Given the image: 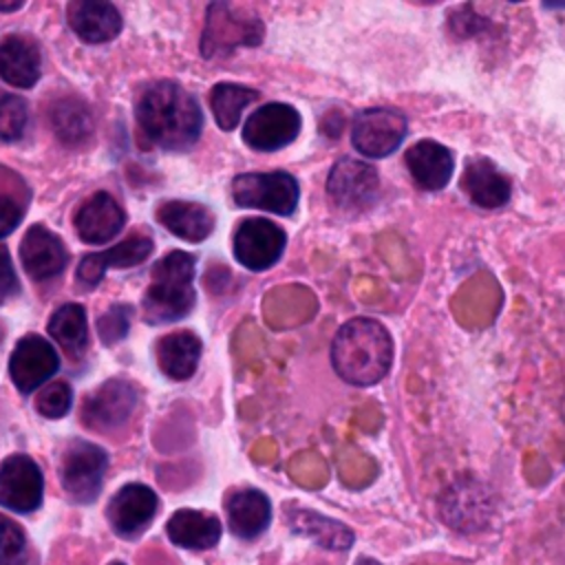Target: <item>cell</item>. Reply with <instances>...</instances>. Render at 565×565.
<instances>
[{"label":"cell","mask_w":565,"mask_h":565,"mask_svg":"<svg viewBox=\"0 0 565 565\" xmlns=\"http://www.w3.org/2000/svg\"><path fill=\"white\" fill-rule=\"evenodd\" d=\"M137 121L154 146L181 152L196 143L203 128V113L192 93L177 82L161 79L141 93Z\"/></svg>","instance_id":"1"},{"label":"cell","mask_w":565,"mask_h":565,"mask_svg":"<svg viewBox=\"0 0 565 565\" xmlns=\"http://www.w3.org/2000/svg\"><path fill=\"white\" fill-rule=\"evenodd\" d=\"M331 364L347 384L373 386L393 364V338L373 318H351L331 342Z\"/></svg>","instance_id":"2"},{"label":"cell","mask_w":565,"mask_h":565,"mask_svg":"<svg viewBox=\"0 0 565 565\" xmlns=\"http://www.w3.org/2000/svg\"><path fill=\"white\" fill-rule=\"evenodd\" d=\"M194 256L188 252L166 254L150 271V287L143 296V316L148 322H174L185 318L196 300Z\"/></svg>","instance_id":"3"},{"label":"cell","mask_w":565,"mask_h":565,"mask_svg":"<svg viewBox=\"0 0 565 565\" xmlns=\"http://www.w3.org/2000/svg\"><path fill=\"white\" fill-rule=\"evenodd\" d=\"M106 470L108 455L102 446L84 439H73L64 446L60 455L57 477L66 497L73 503L86 505L99 497Z\"/></svg>","instance_id":"4"},{"label":"cell","mask_w":565,"mask_h":565,"mask_svg":"<svg viewBox=\"0 0 565 565\" xmlns=\"http://www.w3.org/2000/svg\"><path fill=\"white\" fill-rule=\"evenodd\" d=\"M232 196L238 207L289 216L298 207L300 185L285 170L243 172L232 181Z\"/></svg>","instance_id":"5"},{"label":"cell","mask_w":565,"mask_h":565,"mask_svg":"<svg viewBox=\"0 0 565 565\" xmlns=\"http://www.w3.org/2000/svg\"><path fill=\"white\" fill-rule=\"evenodd\" d=\"M265 35V26L258 15H245L232 4L216 2L207 9V22L203 31L201 51L205 57L227 55L236 46H256Z\"/></svg>","instance_id":"6"},{"label":"cell","mask_w":565,"mask_h":565,"mask_svg":"<svg viewBox=\"0 0 565 565\" xmlns=\"http://www.w3.org/2000/svg\"><path fill=\"white\" fill-rule=\"evenodd\" d=\"M408 130L406 117L388 106L364 108L353 117L351 141L366 159H382L393 154Z\"/></svg>","instance_id":"7"},{"label":"cell","mask_w":565,"mask_h":565,"mask_svg":"<svg viewBox=\"0 0 565 565\" xmlns=\"http://www.w3.org/2000/svg\"><path fill=\"white\" fill-rule=\"evenodd\" d=\"M137 406V391L128 380H106L88 393L79 408L82 424L99 435H110L128 424Z\"/></svg>","instance_id":"8"},{"label":"cell","mask_w":565,"mask_h":565,"mask_svg":"<svg viewBox=\"0 0 565 565\" xmlns=\"http://www.w3.org/2000/svg\"><path fill=\"white\" fill-rule=\"evenodd\" d=\"M159 510V497L143 483H126L119 488L108 505L106 521L115 536L124 541H137L152 525Z\"/></svg>","instance_id":"9"},{"label":"cell","mask_w":565,"mask_h":565,"mask_svg":"<svg viewBox=\"0 0 565 565\" xmlns=\"http://www.w3.org/2000/svg\"><path fill=\"white\" fill-rule=\"evenodd\" d=\"M327 194L340 210H366L380 194V174L362 159L342 157L327 177Z\"/></svg>","instance_id":"10"},{"label":"cell","mask_w":565,"mask_h":565,"mask_svg":"<svg viewBox=\"0 0 565 565\" xmlns=\"http://www.w3.org/2000/svg\"><path fill=\"white\" fill-rule=\"evenodd\" d=\"M300 113L285 102L258 106L243 126V141L258 152H274L289 146L300 132Z\"/></svg>","instance_id":"11"},{"label":"cell","mask_w":565,"mask_h":565,"mask_svg":"<svg viewBox=\"0 0 565 565\" xmlns=\"http://www.w3.org/2000/svg\"><path fill=\"white\" fill-rule=\"evenodd\" d=\"M285 230L263 216L241 221L234 232V256L252 271H265L276 265L285 252Z\"/></svg>","instance_id":"12"},{"label":"cell","mask_w":565,"mask_h":565,"mask_svg":"<svg viewBox=\"0 0 565 565\" xmlns=\"http://www.w3.org/2000/svg\"><path fill=\"white\" fill-rule=\"evenodd\" d=\"M42 468L29 455L15 452L0 463V508L31 514L42 505Z\"/></svg>","instance_id":"13"},{"label":"cell","mask_w":565,"mask_h":565,"mask_svg":"<svg viewBox=\"0 0 565 565\" xmlns=\"http://www.w3.org/2000/svg\"><path fill=\"white\" fill-rule=\"evenodd\" d=\"M57 366H60V360L51 342L44 340L42 335L29 333L15 344L11 353L9 375L15 388L29 395L35 388H40L44 382H49L57 371Z\"/></svg>","instance_id":"14"},{"label":"cell","mask_w":565,"mask_h":565,"mask_svg":"<svg viewBox=\"0 0 565 565\" xmlns=\"http://www.w3.org/2000/svg\"><path fill=\"white\" fill-rule=\"evenodd\" d=\"M461 190L475 205L483 210L503 207L512 194L510 179L488 157H470L466 161Z\"/></svg>","instance_id":"15"},{"label":"cell","mask_w":565,"mask_h":565,"mask_svg":"<svg viewBox=\"0 0 565 565\" xmlns=\"http://www.w3.org/2000/svg\"><path fill=\"white\" fill-rule=\"evenodd\" d=\"M406 168L417 188L435 192L448 185L455 161L450 148L433 139H422L406 150Z\"/></svg>","instance_id":"16"},{"label":"cell","mask_w":565,"mask_h":565,"mask_svg":"<svg viewBox=\"0 0 565 565\" xmlns=\"http://www.w3.org/2000/svg\"><path fill=\"white\" fill-rule=\"evenodd\" d=\"M225 514L234 536L254 541L271 523V503L265 492L256 488H241L225 499Z\"/></svg>","instance_id":"17"},{"label":"cell","mask_w":565,"mask_h":565,"mask_svg":"<svg viewBox=\"0 0 565 565\" xmlns=\"http://www.w3.org/2000/svg\"><path fill=\"white\" fill-rule=\"evenodd\" d=\"M124 223H126L124 210L106 192H95L90 199L82 203V207L75 214L77 236L90 245H102L110 241L113 236L119 234Z\"/></svg>","instance_id":"18"},{"label":"cell","mask_w":565,"mask_h":565,"mask_svg":"<svg viewBox=\"0 0 565 565\" xmlns=\"http://www.w3.org/2000/svg\"><path fill=\"white\" fill-rule=\"evenodd\" d=\"M20 260L31 278L46 280L64 269L66 249L64 243L44 225H33L20 243Z\"/></svg>","instance_id":"19"},{"label":"cell","mask_w":565,"mask_h":565,"mask_svg":"<svg viewBox=\"0 0 565 565\" xmlns=\"http://www.w3.org/2000/svg\"><path fill=\"white\" fill-rule=\"evenodd\" d=\"M166 534L170 543L177 547L203 552V550H212L221 541L223 525H221V519L210 512L181 508L168 519Z\"/></svg>","instance_id":"20"},{"label":"cell","mask_w":565,"mask_h":565,"mask_svg":"<svg viewBox=\"0 0 565 565\" xmlns=\"http://www.w3.org/2000/svg\"><path fill=\"white\" fill-rule=\"evenodd\" d=\"M152 252V241L148 236H130L115 247L82 258L77 267V280L84 287H95L108 267H135L143 263Z\"/></svg>","instance_id":"21"},{"label":"cell","mask_w":565,"mask_h":565,"mask_svg":"<svg viewBox=\"0 0 565 565\" xmlns=\"http://www.w3.org/2000/svg\"><path fill=\"white\" fill-rule=\"evenodd\" d=\"M66 15L75 35L90 44L108 42L121 31V15L110 2L77 0L68 4Z\"/></svg>","instance_id":"22"},{"label":"cell","mask_w":565,"mask_h":565,"mask_svg":"<svg viewBox=\"0 0 565 565\" xmlns=\"http://www.w3.org/2000/svg\"><path fill=\"white\" fill-rule=\"evenodd\" d=\"M157 221L174 236L188 243L205 241L214 230L210 207L194 201H168L157 210Z\"/></svg>","instance_id":"23"},{"label":"cell","mask_w":565,"mask_h":565,"mask_svg":"<svg viewBox=\"0 0 565 565\" xmlns=\"http://www.w3.org/2000/svg\"><path fill=\"white\" fill-rule=\"evenodd\" d=\"M0 77L15 88H31L40 77V51L24 35L0 42Z\"/></svg>","instance_id":"24"},{"label":"cell","mask_w":565,"mask_h":565,"mask_svg":"<svg viewBox=\"0 0 565 565\" xmlns=\"http://www.w3.org/2000/svg\"><path fill=\"white\" fill-rule=\"evenodd\" d=\"M287 523L296 534L307 536L309 541H313L324 550H335V552L349 550L355 539L349 525L331 516H324L316 510H291L287 514Z\"/></svg>","instance_id":"25"},{"label":"cell","mask_w":565,"mask_h":565,"mask_svg":"<svg viewBox=\"0 0 565 565\" xmlns=\"http://www.w3.org/2000/svg\"><path fill=\"white\" fill-rule=\"evenodd\" d=\"M203 344L192 331L168 333L157 344V364L172 380H188L196 371Z\"/></svg>","instance_id":"26"},{"label":"cell","mask_w":565,"mask_h":565,"mask_svg":"<svg viewBox=\"0 0 565 565\" xmlns=\"http://www.w3.org/2000/svg\"><path fill=\"white\" fill-rule=\"evenodd\" d=\"M51 126L66 146L84 143L93 132V115L77 97H62L51 108Z\"/></svg>","instance_id":"27"},{"label":"cell","mask_w":565,"mask_h":565,"mask_svg":"<svg viewBox=\"0 0 565 565\" xmlns=\"http://www.w3.org/2000/svg\"><path fill=\"white\" fill-rule=\"evenodd\" d=\"M49 333L68 355H82L88 344L84 307L75 302L60 307L49 320Z\"/></svg>","instance_id":"28"},{"label":"cell","mask_w":565,"mask_h":565,"mask_svg":"<svg viewBox=\"0 0 565 565\" xmlns=\"http://www.w3.org/2000/svg\"><path fill=\"white\" fill-rule=\"evenodd\" d=\"M256 99H258V90H254V88L232 84V82L216 84L210 93V106H212L218 128L234 130L238 126L245 108Z\"/></svg>","instance_id":"29"},{"label":"cell","mask_w":565,"mask_h":565,"mask_svg":"<svg viewBox=\"0 0 565 565\" xmlns=\"http://www.w3.org/2000/svg\"><path fill=\"white\" fill-rule=\"evenodd\" d=\"M0 565H40V554L24 527L0 512Z\"/></svg>","instance_id":"30"},{"label":"cell","mask_w":565,"mask_h":565,"mask_svg":"<svg viewBox=\"0 0 565 565\" xmlns=\"http://www.w3.org/2000/svg\"><path fill=\"white\" fill-rule=\"evenodd\" d=\"M71 404H73V391L66 382H51L35 397V408L46 419L64 417L71 411Z\"/></svg>","instance_id":"31"},{"label":"cell","mask_w":565,"mask_h":565,"mask_svg":"<svg viewBox=\"0 0 565 565\" xmlns=\"http://www.w3.org/2000/svg\"><path fill=\"white\" fill-rule=\"evenodd\" d=\"M26 126V104L15 95H0V141H15Z\"/></svg>","instance_id":"32"},{"label":"cell","mask_w":565,"mask_h":565,"mask_svg":"<svg viewBox=\"0 0 565 565\" xmlns=\"http://www.w3.org/2000/svg\"><path fill=\"white\" fill-rule=\"evenodd\" d=\"M130 324V307L126 305H113L99 320H97V333L104 344H115L128 333Z\"/></svg>","instance_id":"33"},{"label":"cell","mask_w":565,"mask_h":565,"mask_svg":"<svg viewBox=\"0 0 565 565\" xmlns=\"http://www.w3.org/2000/svg\"><path fill=\"white\" fill-rule=\"evenodd\" d=\"M18 289V278L11 265V256L7 249H0V305L13 296Z\"/></svg>","instance_id":"34"},{"label":"cell","mask_w":565,"mask_h":565,"mask_svg":"<svg viewBox=\"0 0 565 565\" xmlns=\"http://www.w3.org/2000/svg\"><path fill=\"white\" fill-rule=\"evenodd\" d=\"M20 218H22V212H20L18 203L13 199L0 194V238L11 234L15 230V225L20 223Z\"/></svg>","instance_id":"35"},{"label":"cell","mask_w":565,"mask_h":565,"mask_svg":"<svg viewBox=\"0 0 565 565\" xmlns=\"http://www.w3.org/2000/svg\"><path fill=\"white\" fill-rule=\"evenodd\" d=\"M22 2L20 0H13V2H0V11H15L20 9Z\"/></svg>","instance_id":"36"},{"label":"cell","mask_w":565,"mask_h":565,"mask_svg":"<svg viewBox=\"0 0 565 565\" xmlns=\"http://www.w3.org/2000/svg\"><path fill=\"white\" fill-rule=\"evenodd\" d=\"M355 565H382V563H377V561L371 558V556H360V558L355 561Z\"/></svg>","instance_id":"37"},{"label":"cell","mask_w":565,"mask_h":565,"mask_svg":"<svg viewBox=\"0 0 565 565\" xmlns=\"http://www.w3.org/2000/svg\"><path fill=\"white\" fill-rule=\"evenodd\" d=\"M108 565H126L124 561H113V563H108Z\"/></svg>","instance_id":"38"}]
</instances>
